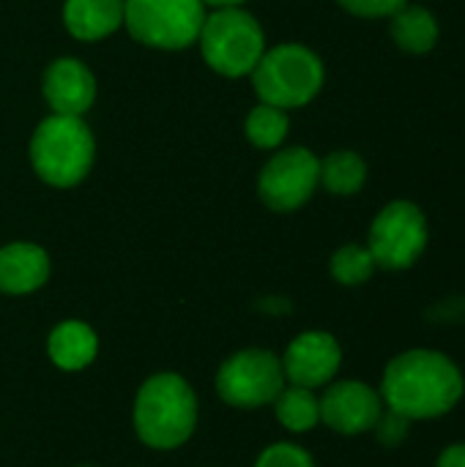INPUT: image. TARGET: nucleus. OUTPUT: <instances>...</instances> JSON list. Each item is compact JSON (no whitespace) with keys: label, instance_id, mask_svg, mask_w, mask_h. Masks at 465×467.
Segmentation results:
<instances>
[{"label":"nucleus","instance_id":"23","mask_svg":"<svg viewBox=\"0 0 465 467\" xmlns=\"http://www.w3.org/2000/svg\"><path fill=\"white\" fill-rule=\"evenodd\" d=\"M345 11L356 14V16H367V19H378V16H392L395 11H400L408 0H337Z\"/></svg>","mask_w":465,"mask_h":467},{"label":"nucleus","instance_id":"4","mask_svg":"<svg viewBox=\"0 0 465 467\" xmlns=\"http://www.w3.org/2000/svg\"><path fill=\"white\" fill-rule=\"evenodd\" d=\"M252 82L263 104L280 109L304 107L323 88V63L301 44H280L263 52L252 68Z\"/></svg>","mask_w":465,"mask_h":467},{"label":"nucleus","instance_id":"12","mask_svg":"<svg viewBox=\"0 0 465 467\" xmlns=\"http://www.w3.org/2000/svg\"><path fill=\"white\" fill-rule=\"evenodd\" d=\"M44 96L55 115H82L96 99V79L85 63L60 57L44 74Z\"/></svg>","mask_w":465,"mask_h":467},{"label":"nucleus","instance_id":"11","mask_svg":"<svg viewBox=\"0 0 465 467\" xmlns=\"http://www.w3.org/2000/svg\"><path fill=\"white\" fill-rule=\"evenodd\" d=\"M340 361H343V350L332 334L307 331L288 345L285 358H282V369L293 386L321 389L337 375Z\"/></svg>","mask_w":465,"mask_h":467},{"label":"nucleus","instance_id":"18","mask_svg":"<svg viewBox=\"0 0 465 467\" xmlns=\"http://www.w3.org/2000/svg\"><path fill=\"white\" fill-rule=\"evenodd\" d=\"M274 408L280 424L291 432H310L321 421V400L312 394V389H301V386L282 389L280 397L274 400Z\"/></svg>","mask_w":465,"mask_h":467},{"label":"nucleus","instance_id":"5","mask_svg":"<svg viewBox=\"0 0 465 467\" xmlns=\"http://www.w3.org/2000/svg\"><path fill=\"white\" fill-rule=\"evenodd\" d=\"M200 47L206 63L225 77L252 74L266 52V36L258 19L241 8H219L203 22Z\"/></svg>","mask_w":465,"mask_h":467},{"label":"nucleus","instance_id":"13","mask_svg":"<svg viewBox=\"0 0 465 467\" xmlns=\"http://www.w3.org/2000/svg\"><path fill=\"white\" fill-rule=\"evenodd\" d=\"M49 279V257L36 244H8L0 249V290L25 296Z\"/></svg>","mask_w":465,"mask_h":467},{"label":"nucleus","instance_id":"16","mask_svg":"<svg viewBox=\"0 0 465 467\" xmlns=\"http://www.w3.org/2000/svg\"><path fill=\"white\" fill-rule=\"evenodd\" d=\"M392 38L408 55H425L439 44V19L425 5L406 3L392 16Z\"/></svg>","mask_w":465,"mask_h":467},{"label":"nucleus","instance_id":"17","mask_svg":"<svg viewBox=\"0 0 465 467\" xmlns=\"http://www.w3.org/2000/svg\"><path fill=\"white\" fill-rule=\"evenodd\" d=\"M367 181V164L354 150H334L321 161V183L340 197L356 194Z\"/></svg>","mask_w":465,"mask_h":467},{"label":"nucleus","instance_id":"6","mask_svg":"<svg viewBox=\"0 0 465 467\" xmlns=\"http://www.w3.org/2000/svg\"><path fill=\"white\" fill-rule=\"evenodd\" d=\"M123 22L129 33L156 49H184L200 38L203 0H126Z\"/></svg>","mask_w":465,"mask_h":467},{"label":"nucleus","instance_id":"8","mask_svg":"<svg viewBox=\"0 0 465 467\" xmlns=\"http://www.w3.org/2000/svg\"><path fill=\"white\" fill-rule=\"evenodd\" d=\"M285 389V369L282 361L269 350H241L230 356L219 375L217 391L222 402L230 408H263L271 405L280 391Z\"/></svg>","mask_w":465,"mask_h":467},{"label":"nucleus","instance_id":"20","mask_svg":"<svg viewBox=\"0 0 465 467\" xmlns=\"http://www.w3.org/2000/svg\"><path fill=\"white\" fill-rule=\"evenodd\" d=\"M375 268L378 265H375L370 249L367 246H359V244H348V246L337 249L334 257H332V276L340 285H348V287L365 285L373 276Z\"/></svg>","mask_w":465,"mask_h":467},{"label":"nucleus","instance_id":"7","mask_svg":"<svg viewBox=\"0 0 465 467\" xmlns=\"http://www.w3.org/2000/svg\"><path fill=\"white\" fill-rule=\"evenodd\" d=\"M428 238L430 230L422 208L408 200H395L375 216L367 249L375 265L386 271H406L425 254Z\"/></svg>","mask_w":465,"mask_h":467},{"label":"nucleus","instance_id":"1","mask_svg":"<svg viewBox=\"0 0 465 467\" xmlns=\"http://www.w3.org/2000/svg\"><path fill=\"white\" fill-rule=\"evenodd\" d=\"M463 391V372L452 358L436 350H408L397 356L389 361L381 383L384 405L408 421L449 413Z\"/></svg>","mask_w":465,"mask_h":467},{"label":"nucleus","instance_id":"3","mask_svg":"<svg viewBox=\"0 0 465 467\" xmlns=\"http://www.w3.org/2000/svg\"><path fill=\"white\" fill-rule=\"evenodd\" d=\"M30 161L49 186H77L93 164V134L79 115H52L33 134Z\"/></svg>","mask_w":465,"mask_h":467},{"label":"nucleus","instance_id":"15","mask_svg":"<svg viewBox=\"0 0 465 467\" xmlns=\"http://www.w3.org/2000/svg\"><path fill=\"white\" fill-rule=\"evenodd\" d=\"M47 350H49V358L55 361V367H60L66 372H77V369H85L96 358L99 339L90 326H85L79 320H66L49 334Z\"/></svg>","mask_w":465,"mask_h":467},{"label":"nucleus","instance_id":"14","mask_svg":"<svg viewBox=\"0 0 465 467\" xmlns=\"http://www.w3.org/2000/svg\"><path fill=\"white\" fill-rule=\"evenodd\" d=\"M126 0H66L63 22L71 36L82 41H99L121 27Z\"/></svg>","mask_w":465,"mask_h":467},{"label":"nucleus","instance_id":"9","mask_svg":"<svg viewBox=\"0 0 465 467\" xmlns=\"http://www.w3.org/2000/svg\"><path fill=\"white\" fill-rule=\"evenodd\" d=\"M321 183V161L307 148H288L271 156L263 167L258 192L260 200L274 211H296L301 208L315 186Z\"/></svg>","mask_w":465,"mask_h":467},{"label":"nucleus","instance_id":"2","mask_svg":"<svg viewBox=\"0 0 465 467\" xmlns=\"http://www.w3.org/2000/svg\"><path fill=\"white\" fill-rule=\"evenodd\" d=\"M197 424V397L181 375L162 372L143 383L134 402V430L151 449L170 451L186 443Z\"/></svg>","mask_w":465,"mask_h":467},{"label":"nucleus","instance_id":"19","mask_svg":"<svg viewBox=\"0 0 465 467\" xmlns=\"http://www.w3.org/2000/svg\"><path fill=\"white\" fill-rule=\"evenodd\" d=\"M288 126H291V120L285 115V109L271 107V104H260L247 118V137L252 140V145L271 150L285 140Z\"/></svg>","mask_w":465,"mask_h":467},{"label":"nucleus","instance_id":"22","mask_svg":"<svg viewBox=\"0 0 465 467\" xmlns=\"http://www.w3.org/2000/svg\"><path fill=\"white\" fill-rule=\"evenodd\" d=\"M408 427H411V421L406 416L386 408V413H381V419H378V424L373 430L378 432V441L384 446H400L408 438Z\"/></svg>","mask_w":465,"mask_h":467},{"label":"nucleus","instance_id":"24","mask_svg":"<svg viewBox=\"0 0 465 467\" xmlns=\"http://www.w3.org/2000/svg\"><path fill=\"white\" fill-rule=\"evenodd\" d=\"M436 467H465V443H455V446L444 449Z\"/></svg>","mask_w":465,"mask_h":467},{"label":"nucleus","instance_id":"25","mask_svg":"<svg viewBox=\"0 0 465 467\" xmlns=\"http://www.w3.org/2000/svg\"><path fill=\"white\" fill-rule=\"evenodd\" d=\"M203 3L217 5V8H236V5H241L244 0H203Z\"/></svg>","mask_w":465,"mask_h":467},{"label":"nucleus","instance_id":"10","mask_svg":"<svg viewBox=\"0 0 465 467\" xmlns=\"http://www.w3.org/2000/svg\"><path fill=\"white\" fill-rule=\"evenodd\" d=\"M384 400L362 380H343L326 389L321 400V421L340 435H362L378 424Z\"/></svg>","mask_w":465,"mask_h":467},{"label":"nucleus","instance_id":"21","mask_svg":"<svg viewBox=\"0 0 465 467\" xmlns=\"http://www.w3.org/2000/svg\"><path fill=\"white\" fill-rule=\"evenodd\" d=\"M255 467H315V462H312V457L301 446L274 443V446H269L258 457V465Z\"/></svg>","mask_w":465,"mask_h":467}]
</instances>
